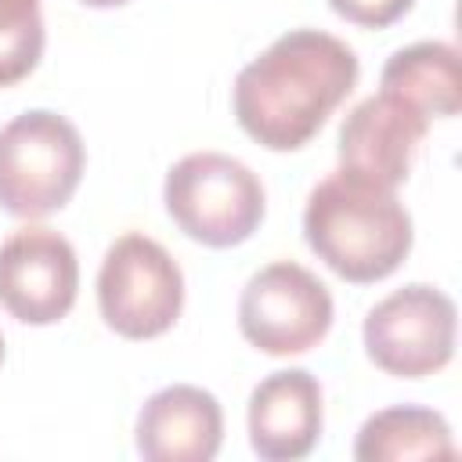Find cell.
I'll list each match as a JSON object with an SVG mask.
<instances>
[{
  "instance_id": "4fadbf2b",
  "label": "cell",
  "mask_w": 462,
  "mask_h": 462,
  "mask_svg": "<svg viewBox=\"0 0 462 462\" xmlns=\"http://www.w3.org/2000/svg\"><path fill=\"white\" fill-rule=\"evenodd\" d=\"M379 87L415 105L422 116L458 112V51L444 40H419L393 51L379 72Z\"/></svg>"
},
{
  "instance_id": "e0dca14e",
  "label": "cell",
  "mask_w": 462,
  "mask_h": 462,
  "mask_svg": "<svg viewBox=\"0 0 462 462\" xmlns=\"http://www.w3.org/2000/svg\"><path fill=\"white\" fill-rule=\"evenodd\" d=\"M0 365H4V336H0Z\"/></svg>"
},
{
  "instance_id": "9a60e30c",
  "label": "cell",
  "mask_w": 462,
  "mask_h": 462,
  "mask_svg": "<svg viewBox=\"0 0 462 462\" xmlns=\"http://www.w3.org/2000/svg\"><path fill=\"white\" fill-rule=\"evenodd\" d=\"M328 7H332L339 18L354 22V25L386 29V25L401 22V18L415 7V0H328Z\"/></svg>"
},
{
  "instance_id": "6da1fadb",
  "label": "cell",
  "mask_w": 462,
  "mask_h": 462,
  "mask_svg": "<svg viewBox=\"0 0 462 462\" xmlns=\"http://www.w3.org/2000/svg\"><path fill=\"white\" fill-rule=\"evenodd\" d=\"M354 47L321 29H289L256 54L231 90L238 126L271 152L303 148L357 87Z\"/></svg>"
},
{
  "instance_id": "2e32d148",
  "label": "cell",
  "mask_w": 462,
  "mask_h": 462,
  "mask_svg": "<svg viewBox=\"0 0 462 462\" xmlns=\"http://www.w3.org/2000/svg\"><path fill=\"white\" fill-rule=\"evenodd\" d=\"M79 4H87V7H123V4H130V0H79Z\"/></svg>"
},
{
  "instance_id": "30bf717a",
  "label": "cell",
  "mask_w": 462,
  "mask_h": 462,
  "mask_svg": "<svg viewBox=\"0 0 462 462\" xmlns=\"http://www.w3.org/2000/svg\"><path fill=\"white\" fill-rule=\"evenodd\" d=\"M249 444L267 462H296L321 440V383L307 368H278L249 393Z\"/></svg>"
},
{
  "instance_id": "8fae6325",
  "label": "cell",
  "mask_w": 462,
  "mask_h": 462,
  "mask_svg": "<svg viewBox=\"0 0 462 462\" xmlns=\"http://www.w3.org/2000/svg\"><path fill=\"white\" fill-rule=\"evenodd\" d=\"M224 440L220 401L191 383L155 390L134 426V444L148 462H209Z\"/></svg>"
},
{
  "instance_id": "5bb4252c",
  "label": "cell",
  "mask_w": 462,
  "mask_h": 462,
  "mask_svg": "<svg viewBox=\"0 0 462 462\" xmlns=\"http://www.w3.org/2000/svg\"><path fill=\"white\" fill-rule=\"evenodd\" d=\"M43 43L40 0H0V87L25 79L40 65Z\"/></svg>"
},
{
  "instance_id": "9c48e42d",
  "label": "cell",
  "mask_w": 462,
  "mask_h": 462,
  "mask_svg": "<svg viewBox=\"0 0 462 462\" xmlns=\"http://www.w3.org/2000/svg\"><path fill=\"white\" fill-rule=\"evenodd\" d=\"M426 130H430V116H422L404 97L379 90L346 112L336 144L339 170L397 188L408 180Z\"/></svg>"
},
{
  "instance_id": "7a4b0ae2",
  "label": "cell",
  "mask_w": 462,
  "mask_h": 462,
  "mask_svg": "<svg viewBox=\"0 0 462 462\" xmlns=\"http://www.w3.org/2000/svg\"><path fill=\"white\" fill-rule=\"evenodd\" d=\"M303 238L332 274L368 285L390 278L408 260L415 227L397 188L336 170L307 195Z\"/></svg>"
},
{
  "instance_id": "ba28073f",
  "label": "cell",
  "mask_w": 462,
  "mask_h": 462,
  "mask_svg": "<svg viewBox=\"0 0 462 462\" xmlns=\"http://www.w3.org/2000/svg\"><path fill=\"white\" fill-rule=\"evenodd\" d=\"M79 260L54 227H22L0 242V307L25 325H54L76 307Z\"/></svg>"
},
{
  "instance_id": "8992f818",
  "label": "cell",
  "mask_w": 462,
  "mask_h": 462,
  "mask_svg": "<svg viewBox=\"0 0 462 462\" xmlns=\"http://www.w3.org/2000/svg\"><path fill=\"white\" fill-rule=\"evenodd\" d=\"M458 310L455 300L426 282H411L383 296L361 325L365 354L397 379H422L455 357Z\"/></svg>"
},
{
  "instance_id": "5b68a950",
  "label": "cell",
  "mask_w": 462,
  "mask_h": 462,
  "mask_svg": "<svg viewBox=\"0 0 462 462\" xmlns=\"http://www.w3.org/2000/svg\"><path fill=\"white\" fill-rule=\"evenodd\" d=\"M97 310L123 339H155L184 310V271L155 238L119 235L97 271Z\"/></svg>"
},
{
  "instance_id": "7c38bea8",
  "label": "cell",
  "mask_w": 462,
  "mask_h": 462,
  "mask_svg": "<svg viewBox=\"0 0 462 462\" xmlns=\"http://www.w3.org/2000/svg\"><path fill=\"white\" fill-rule=\"evenodd\" d=\"M455 437L440 411L419 404H393L365 419L354 440L357 462H404V458H451Z\"/></svg>"
},
{
  "instance_id": "277c9868",
  "label": "cell",
  "mask_w": 462,
  "mask_h": 462,
  "mask_svg": "<svg viewBox=\"0 0 462 462\" xmlns=\"http://www.w3.org/2000/svg\"><path fill=\"white\" fill-rule=\"evenodd\" d=\"M162 202L170 220L199 245L231 249L253 238L267 213L260 177L235 155L191 152L166 170Z\"/></svg>"
},
{
  "instance_id": "3957f363",
  "label": "cell",
  "mask_w": 462,
  "mask_h": 462,
  "mask_svg": "<svg viewBox=\"0 0 462 462\" xmlns=\"http://www.w3.org/2000/svg\"><path fill=\"white\" fill-rule=\"evenodd\" d=\"M87 170V148L65 116L29 108L0 126V209L40 220L76 195Z\"/></svg>"
},
{
  "instance_id": "52a82bcc",
  "label": "cell",
  "mask_w": 462,
  "mask_h": 462,
  "mask_svg": "<svg viewBox=\"0 0 462 462\" xmlns=\"http://www.w3.org/2000/svg\"><path fill=\"white\" fill-rule=\"evenodd\" d=\"M336 307L328 285L296 260L260 267L238 296V328L245 343L271 357L318 346L332 328Z\"/></svg>"
}]
</instances>
